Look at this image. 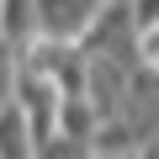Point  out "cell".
<instances>
[{
	"label": "cell",
	"instance_id": "cell-1",
	"mask_svg": "<svg viewBox=\"0 0 159 159\" xmlns=\"http://www.w3.org/2000/svg\"><path fill=\"white\" fill-rule=\"evenodd\" d=\"M16 106H21V117L32 122L37 148L64 133V85H58L53 74H43L37 64H27V53H21V80H16Z\"/></svg>",
	"mask_w": 159,
	"mask_h": 159
},
{
	"label": "cell",
	"instance_id": "cell-2",
	"mask_svg": "<svg viewBox=\"0 0 159 159\" xmlns=\"http://www.w3.org/2000/svg\"><path fill=\"white\" fill-rule=\"evenodd\" d=\"M122 117L138 138V148L159 143V69H138L133 74V85H127V101H122Z\"/></svg>",
	"mask_w": 159,
	"mask_h": 159
},
{
	"label": "cell",
	"instance_id": "cell-3",
	"mask_svg": "<svg viewBox=\"0 0 159 159\" xmlns=\"http://www.w3.org/2000/svg\"><path fill=\"white\" fill-rule=\"evenodd\" d=\"M106 0H37V37H58V43H80L90 32L96 11Z\"/></svg>",
	"mask_w": 159,
	"mask_h": 159
},
{
	"label": "cell",
	"instance_id": "cell-4",
	"mask_svg": "<svg viewBox=\"0 0 159 159\" xmlns=\"http://www.w3.org/2000/svg\"><path fill=\"white\" fill-rule=\"evenodd\" d=\"M0 159H37V133L16 101L0 106Z\"/></svg>",
	"mask_w": 159,
	"mask_h": 159
},
{
	"label": "cell",
	"instance_id": "cell-5",
	"mask_svg": "<svg viewBox=\"0 0 159 159\" xmlns=\"http://www.w3.org/2000/svg\"><path fill=\"white\" fill-rule=\"evenodd\" d=\"M0 32L16 48H27L37 37V0H0Z\"/></svg>",
	"mask_w": 159,
	"mask_h": 159
},
{
	"label": "cell",
	"instance_id": "cell-6",
	"mask_svg": "<svg viewBox=\"0 0 159 159\" xmlns=\"http://www.w3.org/2000/svg\"><path fill=\"white\" fill-rule=\"evenodd\" d=\"M16 80H21V48L0 32V106L16 101Z\"/></svg>",
	"mask_w": 159,
	"mask_h": 159
},
{
	"label": "cell",
	"instance_id": "cell-7",
	"mask_svg": "<svg viewBox=\"0 0 159 159\" xmlns=\"http://www.w3.org/2000/svg\"><path fill=\"white\" fill-rule=\"evenodd\" d=\"M90 154H96L90 138H69V133H58V138H48L37 148V159H90Z\"/></svg>",
	"mask_w": 159,
	"mask_h": 159
},
{
	"label": "cell",
	"instance_id": "cell-8",
	"mask_svg": "<svg viewBox=\"0 0 159 159\" xmlns=\"http://www.w3.org/2000/svg\"><path fill=\"white\" fill-rule=\"evenodd\" d=\"M138 53H143L148 69H159V21H154L148 32H138Z\"/></svg>",
	"mask_w": 159,
	"mask_h": 159
},
{
	"label": "cell",
	"instance_id": "cell-9",
	"mask_svg": "<svg viewBox=\"0 0 159 159\" xmlns=\"http://www.w3.org/2000/svg\"><path fill=\"white\" fill-rule=\"evenodd\" d=\"M133 16H138V32H148L159 21V0H133Z\"/></svg>",
	"mask_w": 159,
	"mask_h": 159
},
{
	"label": "cell",
	"instance_id": "cell-10",
	"mask_svg": "<svg viewBox=\"0 0 159 159\" xmlns=\"http://www.w3.org/2000/svg\"><path fill=\"white\" fill-rule=\"evenodd\" d=\"M90 159H138V148H96Z\"/></svg>",
	"mask_w": 159,
	"mask_h": 159
},
{
	"label": "cell",
	"instance_id": "cell-11",
	"mask_svg": "<svg viewBox=\"0 0 159 159\" xmlns=\"http://www.w3.org/2000/svg\"><path fill=\"white\" fill-rule=\"evenodd\" d=\"M138 159H159V143H148V148H138Z\"/></svg>",
	"mask_w": 159,
	"mask_h": 159
}]
</instances>
